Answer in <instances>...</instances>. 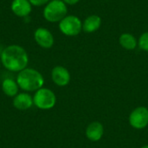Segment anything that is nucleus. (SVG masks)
Returning <instances> with one entry per match:
<instances>
[{
	"label": "nucleus",
	"instance_id": "nucleus-16",
	"mask_svg": "<svg viewBox=\"0 0 148 148\" xmlns=\"http://www.w3.org/2000/svg\"><path fill=\"white\" fill-rule=\"evenodd\" d=\"M29 1L32 4V6L40 7V6H45L51 0H29Z\"/></svg>",
	"mask_w": 148,
	"mask_h": 148
},
{
	"label": "nucleus",
	"instance_id": "nucleus-8",
	"mask_svg": "<svg viewBox=\"0 0 148 148\" xmlns=\"http://www.w3.org/2000/svg\"><path fill=\"white\" fill-rule=\"evenodd\" d=\"M51 79L58 87H65L70 82V73L63 66H56L51 71Z\"/></svg>",
	"mask_w": 148,
	"mask_h": 148
},
{
	"label": "nucleus",
	"instance_id": "nucleus-3",
	"mask_svg": "<svg viewBox=\"0 0 148 148\" xmlns=\"http://www.w3.org/2000/svg\"><path fill=\"white\" fill-rule=\"evenodd\" d=\"M68 15V6L62 0H51L43 8V18L49 23H59Z\"/></svg>",
	"mask_w": 148,
	"mask_h": 148
},
{
	"label": "nucleus",
	"instance_id": "nucleus-9",
	"mask_svg": "<svg viewBox=\"0 0 148 148\" xmlns=\"http://www.w3.org/2000/svg\"><path fill=\"white\" fill-rule=\"evenodd\" d=\"M32 4L29 0H12L10 10L14 15L19 17H26L32 11Z\"/></svg>",
	"mask_w": 148,
	"mask_h": 148
},
{
	"label": "nucleus",
	"instance_id": "nucleus-19",
	"mask_svg": "<svg viewBox=\"0 0 148 148\" xmlns=\"http://www.w3.org/2000/svg\"><path fill=\"white\" fill-rule=\"evenodd\" d=\"M0 67H1V61H0Z\"/></svg>",
	"mask_w": 148,
	"mask_h": 148
},
{
	"label": "nucleus",
	"instance_id": "nucleus-2",
	"mask_svg": "<svg viewBox=\"0 0 148 148\" xmlns=\"http://www.w3.org/2000/svg\"><path fill=\"white\" fill-rule=\"evenodd\" d=\"M16 82L19 88L23 91L36 92L42 88L44 78L38 70L32 68H26L18 72Z\"/></svg>",
	"mask_w": 148,
	"mask_h": 148
},
{
	"label": "nucleus",
	"instance_id": "nucleus-10",
	"mask_svg": "<svg viewBox=\"0 0 148 148\" xmlns=\"http://www.w3.org/2000/svg\"><path fill=\"white\" fill-rule=\"evenodd\" d=\"M33 104V97L27 93H18L13 99V106L18 110L29 109Z\"/></svg>",
	"mask_w": 148,
	"mask_h": 148
},
{
	"label": "nucleus",
	"instance_id": "nucleus-14",
	"mask_svg": "<svg viewBox=\"0 0 148 148\" xmlns=\"http://www.w3.org/2000/svg\"><path fill=\"white\" fill-rule=\"evenodd\" d=\"M2 90L9 97H15L18 94L19 86L16 81L11 78H6L2 82Z\"/></svg>",
	"mask_w": 148,
	"mask_h": 148
},
{
	"label": "nucleus",
	"instance_id": "nucleus-12",
	"mask_svg": "<svg viewBox=\"0 0 148 148\" xmlns=\"http://www.w3.org/2000/svg\"><path fill=\"white\" fill-rule=\"evenodd\" d=\"M101 25V17L98 15H90L82 22V30L86 33L97 31Z\"/></svg>",
	"mask_w": 148,
	"mask_h": 148
},
{
	"label": "nucleus",
	"instance_id": "nucleus-11",
	"mask_svg": "<svg viewBox=\"0 0 148 148\" xmlns=\"http://www.w3.org/2000/svg\"><path fill=\"white\" fill-rule=\"evenodd\" d=\"M104 134V127L101 123L98 121H95L90 123L86 129V136L91 141H98L100 140Z\"/></svg>",
	"mask_w": 148,
	"mask_h": 148
},
{
	"label": "nucleus",
	"instance_id": "nucleus-17",
	"mask_svg": "<svg viewBox=\"0 0 148 148\" xmlns=\"http://www.w3.org/2000/svg\"><path fill=\"white\" fill-rule=\"evenodd\" d=\"M67 5H75L79 3L80 0H62Z\"/></svg>",
	"mask_w": 148,
	"mask_h": 148
},
{
	"label": "nucleus",
	"instance_id": "nucleus-13",
	"mask_svg": "<svg viewBox=\"0 0 148 148\" xmlns=\"http://www.w3.org/2000/svg\"><path fill=\"white\" fill-rule=\"evenodd\" d=\"M119 43L127 50H134L138 46V40L131 33H123L119 37Z\"/></svg>",
	"mask_w": 148,
	"mask_h": 148
},
{
	"label": "nucleus",
	"instance_id": "nucleus-7",
	"mask_svg": "<svg viewBox=\"0 0 148 148\" xmlns=\"http://www.w3.org/2000/svg\"><path fill=\"white\" fill-rule=\"evenodd\" d=\"M34 39L38 46L45 49L52 48L55 43V38L53 34L50 30L44 27H39L35 30Z\"/></svg>",
	"mask_w": 148,
	"mask_h": 148
},
{
	"label": "nucleus",
	"instance_id": "nucleus-6",
	"mask_svg": "<svg viewBox=\"0 0 148 148\" xmlns=\"http://www.w3.org/2000/svg\"><path fill=\"white\" fill-rule=\"evenodd\" d=\"M129 123L135 129H143L148 126V108H136L129 116Z\"/></svg>",
	"mask_w": 148,
	"mask_h": 148
},
{
	"label": "nucleus",
	"instance_id": "nucleus-1",
	"mask_svg": "<svg viewBox=\"0 0 148 148\" xmlns=\"http://www.w3.org/2000/svg\"><path fill=\"white\" fill-rule=\"evenodd\" d=\"M1 64L10 72H20L27 68L29 55L24 48L17 44L5 47L0 55Z\"/></svg>",
	"mask_w": 148,
	"mask_h": 148
},
{
	"label": "nucleus",
	"instance_id": "nucleus-5",
	"mask_svg": "<svg viewBox=\"0 0 148 148\" xmlns=\"http://www.w3.org/2000/svg\"><path fill=\"white\" fill-rule=\"evenodd\" d=\"M60 31L67 36H76L82 30V20L74 15H67L59 22Z\"/></svg>",
	"mask_w": 148,
	"mask_h": 148
},
{
	"label": "nucleus",
	"instance_id": "nucleus-4",
	"mask_svg": "<svg viewBox=\"0 0 148 148\" xmlns=\"http://www.w3.org/2000/svg\"><path fill=\"white\" fill-rule=\"evenodd\" d=\"M34 105L42 110H49L55 107L56 103V96L49 88H42L36 91L33 96Z\"/></svg>",
	"mask_w": 148,
	"mask_h": 148
},
{
	"label": "nucleus",
	"instance_id": "nucleus-15",
	"mask_svg": "<svg viewBox=\"0 0 148 148\" xmlns=\"http://www.w3.org/2000/svg\"><path fill=\"white\" fill-rule=\"evenodd\" d=\"M138 46L140 49L148 52V31L141 34L138 40Z\"/></svg>",
	"mask_w": 148,
	"mask_h": 148
},
{
	"label": "nucleus",
	"instance_id": "nucleus-18",
	"mask_svg": "<svg viewBox=\"0 0 148 148\" xmlns=\"http://www.w3.org/2000/svg\"><path fill=\"white\" fill-rule=\"evenodd\" d=\"M141 148H148V145H146V146H144V147H142Z\"/></svg>",
	"mask_w": 148,
	"mask_h": 148
}]
</instances>
